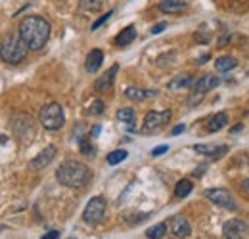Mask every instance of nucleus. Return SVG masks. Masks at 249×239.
Returning a JSON list of instances; mask_svg holds the SVG:
<instances>
[{"label": "nucleus", "mask_w": 249, "mask_h": 239, "mask_svg": "<svg viewBox=\"0 0 249 239\" xmlns=\"http://www.w3.org/2000/svg\"><path fill=\"white\" fill-rule=\"evenodd\" d=\"M104 2L106 0H81V8L87 12H98V10H102Z\"/></svg>", "instance_id": "nucleus-26"}, {"label": "nucleus", "mask_w": 249, "mask_h": 239, "mask_svg": "<svg viewBox=\"0 0 249 239\" xmlns=\"http://www.w3.org/2000/svg\"><path fill=\"white\" fill-rule=\"evenodd\" d=\"M226 124H228V113L226 111H218V113H215L211 119L207 120V130L209 132H218Z\"/></svg>", "instance_id": "nucleus-16"}, {"label": "nucleus", "mask_w": 249, "mask_h": 239, "mask_svg": "<svg viewBox=\"0 0 249 239\" xmlns=\"http://www.w3.org/2000/svg\"><path fill=\"white\" fill-rule=\"evenodd\" d=\"M169 228H171V234H173L175 238H180V239L188 238L190 232H192V226H190L188 218L186 216H182V214L173 216V218L169 220Z\"/></svg>", "instance_id": "nucleus-10"}, {"label": "nucleus", "mask_w": 249, "mask_h": 239, "mask_svg": "<svg viewBox=\"0 0 249 239\" xmlns=\"http://www.w3.org/2000/svg\"><path fill=\"white\" fill-rule=\"evenodd\" d=\"M196 153H201L205 157H211V159H220L224 153H228V146H205V144H196L194 146Z\"/></svg>", "instance_id": "nucleus-13"}, {"label": "nucleus", "mask_w": 249, "mask_h": 239, "mask_svg": "<svg viewBox=\"0 0 249 239\" xmlns=\"http://www.w3.org/2000/svg\"><path fill=\"white\" fill-rule=\"evenodd\" d=\"M79 146H81V153L83 155H87V157H94L96 155V148H94V144L90 142V136H85L79 142Z\"/></svg>", "instance_id": "nucleus-25"}, {"label": "nucleus", "mask_w": 249, "mask_h": 239, "mask_svg": "<svg viewBox=\"0 0 249 239\" xmlns=\"http://www.w3.org/2000/svg\"><path fill=\"white\" fill-rule=\"evenodd\" d=\"M248 77H249V73H248Z\"/></svg>", "instance_id": "nucleus-38"}, {"label": "nucleus", "mask_w": 249, "mask_h": 239, "mask_svg": "<svg viewBox=\"0 0 249 239\" xmlns=\"http://www.w3.org/2000/svg\"><path fill=\"white\" fill-rule=\"evenodd\" d=\"M40 239H60V232L58 230H52V232H48V234H44Z\"/></svg>", "instance_id": "nucleus-31"}, {"label": "nucleus", "mask_w": 249, "mask_h": 239, "mask_svg": "<svg viewBox=\"0 0 249 239\" xmlns=\"http://www.w3.org/2000/svg\"><path fill=\"white\" fill-rule=\"evenodd\" d=\"M242 128H244V124H236V126H232V128H230V132L234 134V132H240Z\"/></svg>", "instance_id": "nucleus-36"}, {"label": "nucleus", "mask_w": 249, "mask_h": 239, "mask_svg": "<svg viewBox=\"0 0 249 239\" xmlns=\"http://www.w3.org/2000/svg\"><path fill=\"white\" fill-rule=\"evenodd\" d=\"M220 85V79L215 75H203L199 77L196 83H194V94H199V96H205L209 90L217 88Z\"/></svg>", "instance_id": "nucleus-11"}, {"label": "nucleus", "mask_w": 249, "mask_h": 239, "mask_svg": "<svg viewBox=\"0 0 249 239\" xmlns=\"http://www.w3.org/2000/svg\"><path fill=\"white\" fill-rule=\"evenodd\" d=\"M215 67H217L218 73H228V71H232V69L238 67V60L234 56H220L215 61Z\"/></svg>", "instance_id": "nucleus-18"}, {"label": "nucleus", "mask_w": 249, "mask_h": 239, "mask_svg": "<svg viewBox=\"0 0 249 239\" xmlns=\"http://www.w3.org/2000/svg\"><path fill=\"white\" fill-rule=\"evenodd\" d=\"M171 117H173V113L169 109H165V111H148L146 117H144L142 132H157V130H161L171 120Z\"/></svg>", "instance_id": "nucleus-7"}, {"label": "nucleus", "mask_w": 249, "mask_h": 239, "mask_svg": "<svg viewBox=\"0 0 249 239\" xmlns=\"http://www.w3.org/2000/svg\"><path fill=\"white\" fill-rule=\"evenodd\" d=\"M98 134H100V126L96 124V126H94V128H92V132H90V138H96Z\"/></svg>", "instance_id": "nucleus-35"}, {"label": "nucleus", "mask_w": 249, "mask_h": 239, "mask_svg": "<svg viewBox=\"0 0 249 239\" xmlns=\"http://www.w3.org/2000/svg\"><path fill=\"white\" fill-rule=\"evenodd\" d=\"M102 61H104V52H102V50H98V48H94V50L89 52V56H87L85 69H87L89 73H96V71L102 67Z\"/></svg>", "instance_id": "nucleus-14"}, {"label": "nucleus", "mask_w": 249, "mask_h": 239, "mask_svg": "<svg viewBox=\"0 0 249 239\" xmlns=\"http://www.w3.org/2000/svg\"><path fill=\"white\" fill-rule=\"evenodd\" d=\"M56 178L65 188H83L90 180V171L79 161H65L56 171Z\"/></svg>", "instance_id": "nucleus-2"}, {"label": "nucleus", "mask_w": 249, "mask_h": 239, "mask_svg": "<svg viewBox=\"0 0 249 239\" xmlns=\"http://www.w3.org/2000/svg\"><path fill=\"white\" fill-rule=\"evenodd\" d=\"M134 38H136V27H134V25H128V27H124V29L115 36V46L124 48V46H128Z\"/></svg>", "instance_id": "nucleus-17"}, {"label": "nucleus", "mask_w": 249, "mask_h": 239, "mask_svg": "<svg viewBox=\"0 0 249 239\" xmlns=\"http://www.w3.org/2000/svg\"><path fill=\"white\" fill-rule=\"evenodd\" d=\"M154 92H150V90H142L138 88V86H128V88L124 90V96L128 98V100H132V102H142V100H146L148 96H152Z\"/></svg>", "instance_id": "nucleus-19"}, {"label": "nucleus", "mask_w": 249, "mask_h": 239, "mask_svg": "<svg viewBox=\"0 0 249 239\" xmlns=\"http://www.w3.org/2000/svg\"><path fill=\"white\" fill-rule=\"evenodd\" d=\"M19 38L27 50H40L50 38V23L40 16H27L19 23Z\"/></svg>", "instance_id": "nucleus-1"}, {"label": "nucleus", "mask_w": 249, "mask_h": 239, "mask_svg": "<svg viewBox=\"0 0 249 239\" xmlns=\"http://www.w3.org/2000/svg\"><path fill=\"white\" fill-rule=\"evenodd\" d=\"M184 130H186V126H184V124H178V126H175V128L171 130V134H173V136H177V134H182Z\"/></svg>", "instance_id": "nucleus-32"}, {"label": "nucleus", "mask_w": 249, "mask_h": 239, "mask_svg": "<svg viewBox=\"0 0 249 239\" xmlns=\"http://www.w3.org/2000/svg\"><path fill=\"white\" fill-rule=\"evenodd\" d=\"M56 153H58V148H56V146H48V148H44L35 159L29 161V169H33V171H42V169H46V167L54 161Z\"/></svg>", "instance_id": "nucleus-9"}, {"label": "nucleus", "mask_w": 249, "mask_h": 239, "mask_svg": "<svg viewBox=\"0 0 249 239\" xmlns=\"http://www.w3.org/2000/svg\"><path fill=\"white\" fill-rule=\"evenodd\" d=\"M126 157H128V153H126L124 150H115L107 155V159H106V161H107V165H111V167H113V165L123 163Z\"/></svg>", "instance_id": "nucleus-24"}, {"label": "nucleus", "mask_w": 249, "mask_h": 239, "mask_svg": "<svg viewBox=\"0 0 249 239\" xmlns=\"http://www.w3.org/2000/svg\"><path fill=\"white\" fill-rule=\"evenodd\" d=\"M203 195H205V199H209L211 203H215V205L222 207V209H226V210L238 209V205H236V201H234V195H232L228 189H224V188H211V189H205Z\"/></svg>", "instance_id": "nucleus-6"}, {"label": "nucleus", "mask_w": 249, "mask_h": 239, "mask_svg": "<svg viewBox=\"0 0 249 239\" xmlns=\"http://www.w3.org/2000/svg\"><path fill=\"white\" fill-rule=\"evenodd\" d=\"M38 120L40 124L46 128V130H60L63 124H65V113H63V107L60 103H46L40 113H38Z\"/></svg>", "instance_id": "nucleus-4"}, {"label": "nucleus", "mask_w": 249, "mask_h": 239, "mask_svg": "<svg viewBox=\"0 0 249 239\" xmlns=\"http://www.w3.org/2000/svg\"><path fill=\"white\" fill-rule=\"evenodd\" d=\"M117 71H119V65L115 63V65H111L102 77H98L96 79V83H94V90H98V92H106V90H109L113 86V83H115V75H117Z\"/></svg>", "instance_id": "nucleus-12"}, {"label": "nucleus", "mask_w": 249, "mask_h": 239, "mask_svg": "<svg viewBox=\"0 0 249 239\" xmlns=\"http://www.w3.org/2000/svg\"><path fill=\"white\" fill-rule=\"evenodd\" d=\"M27 56V46L25 42L16 36V34H8L2 44H0V58L6 61V63H12V65H18L25 60Z\"/></svg>", "instance_id": "nucleus-3"}, {"label": "nucleus", "mask_w": 249, "mask_h": 239, "mask_svg": "<svg viewBox=\"0 0 249 239\" xmlns=\"http://www.w3.org/2000/svg\"><path fill=\"white\" fill-rule=\"evenodd\" d=\"M242 191H244V193H248V195H249V178L242 182Z\"/></svg>", "instance_id": "nucleus-33"}, {"label": "nucleus", "mask_w": 249, "mask_h": 239, "mask_svg": "<svg viewBox=\"0 0 249 239\" xmlns=\"http://www.w3.org/2000/svg\"><path fill=\"white\" fill-rule=\"evenodd\" d=\"M209 60V54H203V56H201V58H199V60L196 61V63H197V65H203V63H205V61Z\"/></svg>", "instance_id": "nucleus-34"}, {"label": "nucleus", "mask_w": 249, "mask_h": 239, "mask_svg": "<svg viewBox=\"0 0 249 239\" xmlns=\"http://www.w3.org/2000/svg\"><path fill=\"white\" fill-rule=\"evenodd\" d=\"M106 207H107V203H106V199H104L102 195L92 197V199L87 203L85 210H83V220H85L87 224H90V226L100 224V222L104 220V216H106Z\"/></svg>", "instance_id": "nucleus-5"}, {"label": "nucleus", "mask_w": 249, "mask_h": 239, "mask_svg": "<svg viewBox=\"0 0 249 239\" xmlns=\"http://www.w3.org/2000/svg\"><path fill=\"white\" fill-rule=\"evenodd\" d=\"M192 189H194V184L190 182V180H180V182H177V188H175V195L178 197V199H184L188 197L190 193H192Z\"/></svg>", "instance_id": "nucleus-22"}, {"label": "nucleus", "mask_w": 249, "mask_h": 239, "mask_svg": "<svg viewBox=\"0 0 249 239\" xmlns=\"http://www.w3.org/2000/svg\"><path fill=\"white\" fill-rule=\"evenodd\" d=\"M165 232H167V224L159 222V224L152 226V228L146 232V238L148 239H161L163 236H165Z\"/></svg>", "instance_id": "nucleus-23"}, {"label": "nucleus", "mask_w": 249, "mask_h": 239, "mask_svg": "<svg viewBox=\"0 0 249 239\" xmlns=\"http://www.w3.org/2000/svg\"><path fill=\"white\" fill-rule=\"evenodd\" d=\"M165 29H167V23H165V21H161V23L154 25V27L150 29V33H152V34H159L161 31H165Z\"/></svg>", "instance_id": "nucleus-30"}, {"label": "nucleus", "mask_w": 249, "mask_h": 239, "mask_svg": "<svg viewBox=\"0 0 249 239\" xmlns=\"http://www.w3.org/2000/svg\"><path fill=\"white\" fill-rule=\"evenodd\" d=\"M111 16H113V10H109V12H107V14H104V16L100 17V19H96V21L92 23V27H90V29H92V31L100 29V27H102V25H104V23H106V21H107V19H109Z\"/></svg>", "instance_id": "nucleus-28"}, {"label": "nucleus", "mask_w": 249, "mask_h": 239, "mask_svg": "<svg viewBox=\"0 0 249 239\" xmlns=\"http://www.w3.org/2000/svg\"><path fill=\"white\" fill-rule=\"evenodd\" d=\"M194 81H192V77L188 75V73H180V75H177L171 83H169V90H180V88H186L190 86Z\"/></svg>", "instance_id": "nucleus-21"}, {"label": "nucleus", "mask_w": 249, "mask_h": 239, "mask_svg": "<svg viewBox=\"0 0 249 239\" xmlns=\"http://www.w3.org/2000/svg\"><path fill=\"white\" fill-rule=\"evenodd\" d=\"M222 234L226 239H249V226L240 218H232L222 226Z\"/></svg>", "instance_id": "nucleus-8"}, {"label": "nucleus", "mask_w": 249, "mask_h": 239, "mask_svg": "<svg viewBox=\"0 0 249 239\" xmlns=\"http://www.w3.org/2000/svg\"><path fill=\"white\" fill-rule=\"evenodd\" d=\"M89 113H90V115H102V113H104V102H102V100H94L90 109H89Z\"/></svg>", "instance_id": "nucleus-27"}, {"label": "nucleus", "mask_w": 249, "mask_h": 239, "mask_svg": "<svg viewBox=\"0 0 249 239\" xmlns=\"http://www.w3.org/2000/svg\"><path fill=\"white\" fill-rule=\"evenodd\" d=\"M117 120L119 122H123V124H126L128 128H132V122H134V119H136V111L132 109V107H121L119 111H117Z\"/></svg>", "instance_id": "nucleus-20"}, {"label": "nucleus", "mask_w": 249, "mask_h": 239, "mask_svg": "<svg viewBox=\"0 0 249 239\" xmlns=\"http://www.w3.org/2000/svg\"><path fill=\"white\" fill-rule=\"evenodd\" d=\"M169 151V146L167 144H163V146H157L152 150V157H159V155H163V153H167Z\"/></svg>", "instance_id": "nucleus-29"}, {"label": "nucleus", "mask_w": 249, "mask_h": 239, "mask_svg": "<svg viewBox=\"0 0 249 239\" xmlns=\"http://www.w3.org/2000/svg\"><path fill=\"white\" fill-rule=\"evenodd\" d=\"M186 0H161L159 2V10L163 14H178L182 10H186Z\"/></svg>", "instance_id": "nucleus-15"}, {"label": "nucleus", "mask_w": 249, "mask_h": 239, "mask_svg": "<svg viewBox=\"0 0 249 239\" xmlns=\"http://www.w3.org/2000/svg\"><path fill=\"white\" fill-rule=\"evenodd\" d=\"M8 142V136H4V134H0V146H4Z\"/></svg>", "instance_id": "nucleus-37"}]
</instances>
